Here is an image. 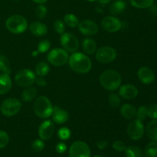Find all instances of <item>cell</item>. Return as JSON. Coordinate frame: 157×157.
Wrapping results in <instances>:
<instances>
[{"label": "cell", "instance_id": "f1b7e54d", "mask_svg": "<svg viewBox=\"0 0 157 157\" xmlns=\"http://www.w3.org/2000/svg\"><path fill=\"white\" fill-rule=\"evenodd\" d=\"M64 22L69 27L76 28L78 26L80 21L78 17L74 14H67L64 17Z\"/></svg>", "mask_w": 157, "mask_h": 157}, {"label": "cell", "instance_id": "484cf974", "mask_svg": "<svg viewBox=\"0 0 157 157\" xmlns=\"http://www.w3.org/2000/svg\"><path fill=\"white\" fill-rule=\"evenodd\" d=\"M125 153L127 157H143L142 150L136 146H130L127 147L125 150Z\"/></svg>", "mask_w": 157, "mask_h": 157}, {"label": "cell", "instance_id": "ac0fdd59", "mask_svg": "<svg viewBox=\"0 0 157 157\" xmlns=\"http://www.w3.org/2000/svg\"><path fill=\"white\" fill-rule=\"evenodd\" d=\"M29 29L32 35L37 37L44 36L48 33V28L44 23L40 21H34L29 25Z\"/></svg>", "mask_w": 157, "mask_h": 157}, {"label": "cell", "instance_id": "44dd1931", "mask_svg": "<svg viewBox=\"0 0 157 157\" xmlns=\"http://www.w3.org/2000/svg\"><path fill=\"white\" fill-rule=\"evenodd\" d=\"M147 136L152 141H157V120H153L150 121L147 126L146 129Z\"/></svg>", "mask_w": 157, "mask_h": 157}, {"label": "cell", "instance_id": "1f68e13d", "mask_svg": "<svg viewBox=\"0 0 157 157\" xmlns=\"http://www.w3.org/2000/svg\"><path fill=\"white\" fill-rule=\"evenodd\" d=\"M71 130L67 127H61L58 131V137L61 140H68L71 137Z\"/></svg>", "mask_w": 157, "mask_h": 157}, {"label": "cell", "instance_id": "60d3db41", "mask_svg": "<svg viewBox=\"0 0 157 157\" xmlns=\"http://www.w3.org/2000/svg\"><path fill=\"white\" fill-rule=\"evenodd\" d=\"M55 150H56L57 153H60V154H62L64 152L67 150V146L64 143H58L56 145V147H55Z\"/></svg>", "mask_w": 157, "mask_h": 157}, {"label": "cell", "instance_id": "7c38bea8", "mask_svg": "<svg viewBox=\"0 0 157 157\" xmlns=\"http://www.w3.org/2000/svg\"><path fill=\"white\" fill-rule=\"evenodd\" d=\"M55 127L53 121L46 120L43 121L38 128V136L43 140H48L53 136Z\"/></svg>", "mask_w": 157, "mask_h": 157}, {"label": "cell", "instance_id": "4dcf8cb0", "mask_svg": "<svg viewBox=\"0 0 157 157\" xmlns=\"http://www.w3.org/2000/svg\"><path fill=\"white\" fill-rule=\"evenodd\" d=\"M109 104L113 108H117L120 107L121 103V99L120 98V95L116 93H111L108 97Z\"/></svg>", "mask_w": 157, "mask_h": 157}, {"label": "cell", "instance_id": "bcb514c9", "mask_svg": "<svg viewBox=\"0 0 157 157\" xmlns=\"http://www.w3.org/2000/svg\"><path fill=\"white\" fill-rule=\"evenodd\" d=\"M38 55V51H36V52H33V53H32V56H37Z\"/></svg>", "mask_w": 157, "mask_h": 157}, {"label": "cell", "instance_id": "277c9868", "mask_svg": "<svg viewBox=\"0 0 157 157\" xmlns=\"http://www.w3.org/2000/svg\"><path fill=\"white\" fill-rule=\"evenodd\" d=\"M6 29L13 34H21L27 30L29 24L25 17L14 15L9 17L6 21Z\"/></svg>", "mask_w": 157, "mask_h": 157}, {"label": "cell", "instance_id": "b9f144b4", "mask_svg": "<svg viewBox=\"0 0 157 157\" xmlns=\"http://www.w3.org/2000/svg\"><path fill=\"white\" fill-rule=\"evenodd\" d=\"M35 83L39 87H45L46 84H47V82H46V80L44 79L43 77H38V78H36L35 79Z\"/></svg>", "mask_w": 157, "mask_h": 157}, {"label": "cell", "instance_id": "9a60e30c", "mask_svg": "<svg viewBox=\"0 0 157 157\" xmlns=\"http://www.w3.org/2000/svg\"><path fill=\"white\" fill-rule=\"evenodd\" d=\"M120 97L126 100H133L138 95V89L132 84H124L119 87Z\"/></svg>", "mask_w": 157, "mask_h": 157}, {"label": "cell", "instance_id": "30bf717a", "mask_svg": "<svg viewBox=\"0 0 157 157\" xmlns=\"http://www.w3.org/2000/svg\"><path fill=\"white\" fill-rule=\"evenodd\" d=\"M117 58V52L114 48L110 46L101 47L97 51L96 58L99 62L108 64L114 61Z\"/></svg>", "mask_w": 157, "mask_h": 157}, {"label": "cell", "instance_id": "5b68a950", "mask_svg": "<svg viewBox=\"0 0 157 157\" xmlns=\"http://www.w3.org/2000/svg\"><path fill=\"white\" fill-rule=\"evenodd\" d=\"M36 79V75L30 69H21L18 71L15 76V81L18 86L21 87H31Z\"/></svg>", "mask_w": 157, "mask_h": 157}, {"label": "cell", "instance_id": "ffe728a7", "mask_svg": "<svg viewBox=\"0 0 157 157\" xmlns=\"http://www.w3.org/2000/svg\"><path fill=\"white\" fill-rule=\"evenodd\" d=\"M120 111L122 117L127 120H132L136 116V107L130 104H125L122 105Z\"/></svg>", "mask_w": 157, "mask_h": 157}, {"label": "cell", "instance_id": "8d00e7d4", "mask_svg": "<svg viewBox=\"0 0 157 157\" xmlns=\"http://www.w3.org/2000/svg\"><path fill=\"white\" fill-rule=\"evenodd\" d=\"M9 142V136L6 132L0 130V149H2L8 145Z\"/></svg>", "mask_w": 157, "mask_h": 157}, {"label": "cell", "instance_id": "3957f363", "mask_svg": "<svg viewBox=\"0 0 157 157\" xmlns=\"http://www.w3.org/2000/svg\"><path fill=\"white\" fill-rule=\"evenodd\" d=\"M33 108L35 113L38 117L47 119L52 116L54 107L48 98L45 96H40L35 98Z\"/></svg>", "mask_w": 157, "mask_h": 157}, {"label": "cell", "instance_id": "d6986e66", "mask_svg": "<svg viewBox=\"0 0 157 157\" xmlns=\"http://www.w3.org/2000/svg\"><path fill=\"white\" fill-rule=\"evenodd\" d=\"M12 82L9 75L1 74L0 75V95L5 94L11 90Z\"/></svg>", "mask_w": 157, "mask_h": 157}, {"label": "cell", "instance_id": "2e32d148", "mask_svg": "<svg viewBox=\"0 0 157 157\" xmlns=\"http://www.w3.org/2000/svg\"><path fill=\"white\" fill-rule=\"evenodd\" d=\"M137 76L140 81L144 84H150L155 80V74L151 68L147 67H143L139 69Z\"/></svg>", "mask_w": 157, "mask_h": 157}, {"label": "cell", "instance_id": "f546056e", "mask_svg": "<svg viewBox=\"0 0 157 157\" xmlns=\"http://www.w3.org/2000/svg\"><path fill=\"white\" fill-rule=\"evenodd\" d=\"M144 156L145 157H157V143H150L146 147L144 150Z\"/></svg>", "mask_w": 157, "mask_h": 157}, {"label": "cell", "instance_id": "7dc6e473", "mask_svg": "<svg viewBox=\"0 0 157 157\" xmlns=\"http://www.w3.org/2000/svg\"><path fill=\"white\" fill-rule=\"evenodd\" d=\"M93 157H105L104 156H102V155H97V156H94Z\"/></svg>", "mask_w": 157, "mask_h": 157}, {"label": "cell", "instance_id": "8992f818", "mask_svg": "<svg viewBox=\"0 0 157 157\" xmlns=\"http://www.w3.org/2000/svg\"><path fill=\"white\" fill-rule=\"evenodd\" d=\"M21 108V103L18 99L15 98H8L5 100L1 104V113L6 117H13L20 111Z\"/></svg>", "mask_w": 157, "mask_h": 157}, {"label": "cell", "instance_id": "e575fe53", "mask_svg": "<svg viewBox=\"0 0 157 157\" xmlns=\"http://www.w3.org/2000/svg\"><path fill=\"white\" fill-rule=\"evenodd\" d=\"M51 43L48 40H43L40 41L38 45V53H45L50 49Z\"/></svg>", "mask_w": 157, "mask_h": 157}, {"label": "cell", "instance_id": "ab89813d", "mask_svg": "<svg viewBox=\"0 0 157 157\" xmlns=\"http://www.w3.org/2000/svg\"><path fill=\"white\" fill-rule=\"evenodd\" d=\"M112 147H113V148L117 152H124L125 151L126 148H127L126 144L121 140H117L115 141V142H113Z\"/></svg>", "mask_w": 157, "mask_h": 157}, {"label": "cell", "instance_id": "52a82bcc", "mask_svg": "<svg viewBox=\"0 0 157 157\" xmlns=\"http://www.w3.org/2000/svg\"><path fill=\"white\" fill-rule=\"evenodd\" d=\"M48 61L55 67L63 66L68 61V54L63 48H55L48 54Z\"/></svg>", "mask_w": 157, "mask_h": 157}, {"label": "cell", "instance_id": "f6af8a7d", "mask_svg": "<svg viewBox=\"0 0 157 157\" xmlns=\"http://www.w3.org/2000/svg\"><path fill=\"white\" fill-rule=\"evenodd\" d=\"M34 2L38 3V4H44L46 2H48V0H32Z\"/></svg>", "mask_w": 157, "mask_h": 157}, {"label": "cell", "instance_id": "7a4b0ae2", "mask_svg": "<svg viewBox=\"0 0 157 157\" xmlns=\"http://www.w3.org/2000/svg\"><path fill=\"white\" fill-rule=\"evenodd\" d=\"M122 78L120 73L113 69L104 71L100 76V83L104 89L110 91L117 90L121 86Z\"/></svg>", "mask_w": 157, "mask_h": 157}, {"label": "cell", "instance_id": "74e56055", "mask_svg": "<svg viewBox=\"0 0 157 157\" xmlns=\"http://www.w3.org/2000/svg\"><path fill=\"white\" fill-rule=\"evenodd\" d=\"M54 29H55V32L57 33L62 35L63 33H64V31H65V24L61 20H57L54 23Z\"/></svg>", "mask_w": 157, "mask_h": 157}, {"label": "cell", "instance_id": "c3c4849f", "mask_svg": "<svg viewBox=\"0 0 157 157\" xmlns=\"http://www.w3.org/2000/svg\"><path fill=\"white\" fill-rule=\"evenodd\" d=\"M87 1L90 2H96V1H98V0H87Z\"/></svg>", "mask_w": 157, "mask_h": 157}, {"label": "cell", "instance_id": "7bdbcfd3", "mask_svg": "<svg viewBox=\"0 0 157 157\" xmlns=\"http://www.w3.org/2000/svg\"><path fill=\"white\" fill-rule=\"evenodd\" d=\"M96 146L100 150H104L107 147V142L106 140H99L96 143Z\"/></svg>", "mask_w": 157, "mask_h": 157}, {"label": "cell", "instance_id": "681fc988", "mask_svg": "<svg viewBox=\"0 0 157 157\" xmlns=\"http://www.w3.org/2000/svg\"><path fill=\"white\" fill-rule=\"evenodd\" d=\"M12 1H15V2H18V1H20V0H12Z\"/></svg>", "mask_w": 157, "mask_h": 157}, {"label": "cell", "instance_id": "7402d4cb", "mask_svg": "<svg viewBox=\"0 0 157 157\" xmlns=\"http://www.w3.org/2000/svg\"><path fill=\"white\" fill-rule=\"evenodd\" d=\"M126 9V3L124 0H117L110 5L109 11L112 15H120Z\"/></svg>", "mask_w": 157, "mask_h": 157}, {"label": "cell", "instance_id": "ee69618b", "mask_svg": "<svg viewBox=\"0 0 157 157\" xmlns=\"http://www.w3.org/2000/svg\"><path fill=\"white\" fill-rule=\"evenodd\" d=\"M98 2L101 5H107L111 2V0H98Z\"/></svg>", "mask_w": 157, "mask_h": 157}, {"label": "cell", "instance_id": "6da1fadb", "mask_svg": "<svg viewBox=\"0 0 157 157\" xmlns=\"http://www.w3.org/2000/svg\"><path fill=\"white\" fill-rule=\"evenodd\" d=\"M69 66L72 71L78 74L88 73L92 67L90 58L81 52H74L68 58Z\"/></svg>", "mask_w": 157, "mask_h": 157}, {"label": "cell", "instance_id": "836d02e7", "mask_svg": "<svg viewBox=\"0 0 157 157\" xmlns=\"http://www.w3.org/2000/svg\"><path fill=\"white\" fill-rule=\"evenodd\" d=\"M32 148L35 152L39 153L42 151L44 148V144L43 142V140L37 139L34 140L32 144Z\"/></svg>", "mask_w": 157, "mask_h": 157}, {"label": "cell", "instance_id": "cb8c5ba5", "mask_svg": "<svg viewBox=\"0 0 157 157\" xmlns=\"http://www.w3.org/2000/svg\"><path fill=\"white\" fill-rule=\"evenodd\" d=\"M37 96V90L35 87H26L21 93V99L25 102H29L35 99Z\"/></svg>", "mask_w": 157, "mask_h": 157}, {"label": "cell", "instance_id": "d4e9b609", "mask_svg": "<svg viewBox=\"0 0 157 157\" xmlns=\"http://www.w3.org/2000/svg\"><path fill=\"white\" fill-rule=\"evenodd\" d=\"M0 71L7 75H10L11 73L10 61L4 55H0Z\"/></svg>", "mask_w": 157, "mask_h": 157}, {"label": "cell", "instance_id": "ba28073f", "mask_svg": "<svg viewBox=\"0 0 157 157\" xmlns=\"http://www.w3.org/2000/svg\"><path fill=\"white\" fill-rule=\"evenodd\" d=\"M61 44L64 49L67 52L74 53L78 51L79 48V41L75 35L69 32H64L61 36Z\"/></svg>", "mask_w": 157, "mask_h": 157}, {"label": "cell", "instance_id": "9c48e42d", "mask_svg": "<svg viewBox=\"0 0 157 157\" xmlns=\"http://www.w3.org/2000/svg\"><path fill=\"white\" fill-rule=\"evenodd\" d=\"M70 157H90L88 145L83 141H75L69 149Z\"/></svg>", "mask_w": 157, "mask_h": 157}, {"label": "cell", "instance_id": "5bb4252c", "mask_svg": "<svg viewBox=\"0 0 157 157\" xmlns=\"http://www.w3.org/2000/svg\"><path fill=\"white\" fill-rule=\"evenodd\" d=\"M78 29L84 35H94L98 32V26L91 20H84L78 24Z\"/></svg>", "mask_w": 157, "mask_h": 157}, {"label": "cell", "instance_id": "8fae6325", "mask_svg": "<svg viewBox=\"0 0 157 157\" xmlns=\"http://www.w3.org/2000/svg\"><path fill=\"white\" fill-rule=\"evenodd\" d=\"M145 132V128L143 122L136 119L132 121L127 127V134L130 139L138 140L143 137Z\"/></svg>", "mask_w": 157, "mask_h": 157}, {"label": "cell", "instance_id": "e0dca14e", "mask_svg": "<svg viewBox=\"0 0 157 157\" xmlns=\"http://www.w3.org/2000/svg\"><path fill=\"white\" fill-rule=\"evenodd\" d=\"M52 117L54 122L58 124H63L68 121L69 113L64 109L55 106L54 107Z\"/></svg>", "mask_w": 157, "mask_h": 157}, {"label": "cell", "instance_id": "4316f807", "mask_svg": "<svg viewBox=\"0 0 157 157\" xmlns=\"http://www.w3.org/2000/svg\"><path fill=\"white\" fill-rule=\"evenodd\" d=\"M50 67L48 64L45 62H39L35 67V75L38 77H44L49 73Z\"/></svg>", "mask_w": 157, "mask_h": 157}, {"label": "cell", "instance_id": "603a6c76", "mask_svg": "<svg viewBox=\"0 0 157 157\" xmlns=\"http://www.w3.org/2000/svg\"><path fill=\"white\" fill-rule=\"evenodd\" d=\"M83 50L87 55H93L97 49V44L91 38H85L82 41Z\"/></svg>", "mask_w": 157, "mask_h": 157}, {"label": "cell", "instance_id": "f35d334b", "mask_svg": "<svg viewBox=\"0 0 157 157\" xmlns=\"http://www.w3.org/2000/svg\"><path fill=\"white\" fill-rule=\"evenodd\" d=\"M147 117L152 119H157V104H152L147 107Z\"/></svg>", "mask_w": 157, "mask_h": 157}, {"label": "cell", "instance_id": "4fadbf2b", "mask_svg": "<svg viewBox=\"0 0 157 157\" xmlns=\"http://www.w3.org/2000/svg\"><path fill=\"white\" fill-rule=\"evenodd\" d=\"M103 29L108 32H118L121 29L122 23L114 16H106L103 18L102 22Z\"/></svg>", "mask_w": 157, "mask_h": 157}, {"label": "cell", "instance_id": "d590c367", "mask_svg": "<svg viewBox=\"0 0 157 157\" xmlns=\"http://www.w3.org/2000/svg\"><path fill=\"white\" fill-rule=\"evenodd\" d=\"M136 118L140 121H143L147 117V107L145 106L139 107L138 110H136Z\"/></svg>", "mask_w": 157, "mask_h": 157}, {"label": "cell", "instance_id": "d6a6232c", "mask_svg": "<svg viewBox=\"0 0 157 157\" xmlns=\"http://www.w3.org/2000/svg\"><path fill=\"white\" fill-rule=\"evenodd\" d=\"M35 12L36 16L38 17L39 19H42V18H44V17L47 15L48 9L44 5L39 4L38 6H37L36 9H35Z\"/></svg>", "mask_w": 157, "mask_h": 157}, {"label": "cell", "instance_id": "83f0119b", "mask_svg": "<svg viewBox=\"0 0 157 157\" xmlns=\"http://www.w3.org/2000/svg\"><path fill=\"white\" fill-rule=\"evenodd\" d=\"M130 2L133 7L138 9H147L153 6L154 0H130Z\"/></svg>", "mask_w": 157, "mask_h": 157}]
</instances>
